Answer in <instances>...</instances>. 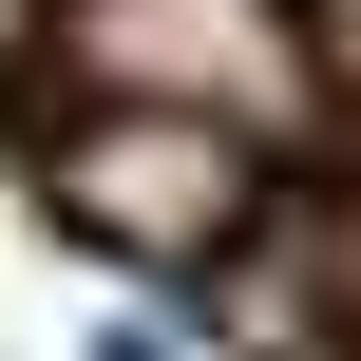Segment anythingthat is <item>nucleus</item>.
Returning <instances> with one entry per match:
<instances>
[{"label": "nucleus", "instance_id": "nucleus-4", "mask_svg": "<svg viewBox=\"0 0 361 361\" xmlns=\"http://www.w3.org/2000/svg\"><path fill=\"white\" fill-rule=\"evenodd\" d=\"M76 361H190V343H171L152 305H114V324H95V343H76Z\"/></svg>", "mask_w": 361, "mask_h": 361}, {"label": "nucleus", "instance_id": "nucleus-2", "mask_svg": "<svg viewBox=\"0 0 361 361\" xmlns=\"http://www.w3.org/2000/svg\"><path fill=\"white\" fill-rule=\"evenodd\" d=\"M38 190H57V228L133 247V267H209L247 228V133H209V114H95V133L38 152Z\"/></svg>", "mask_w": 361, "mask_h": 361}, {"label": "nucleus", "instance_id": "nucleus-3", "mask_svg": "<svg viewBox=\"0 0 361 361\" xmlns=\"http://www.w3.org/2000/svg\"><path fill=\"white\" fill-rule=\"evenodd\" d=\"M305 324H324V343H361V209L324 228V267H305Z\"/></svg>", "mask_w": 361, "mask_h": 361}, {"label": "nucleus", "instance_id": "nucleus-1", "mask_svg": "<svg viewBox=\"0 0 361 361\" xmlns=\"http://www.w3.org/2000/svg\"><path fill=\"white\" fill-rule=\"evenodd\" d=\"M76 76H114L133 114H209V133H267L305 114V19L286 0H57Z\"/></svg>", "mask_w": 361, "mask_h": 361}]
</instances>
